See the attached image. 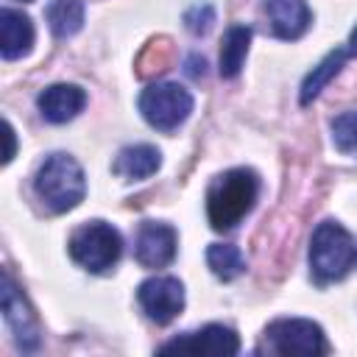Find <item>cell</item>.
<instances>
[{"label":"cell","mask_w":357,"mask_h":357,"mask_svg":"<svg viewBox=\"0 0 357 357\" xmlns=\"http://www.w3.org/2000/svg\"><path fill=\"white\" fill-rule=\"evenodd\" d=\"M332 139L343 153L357 151V112H346L332 120Z\"/></svg>","instance_id":"ffe728a7"},{"label":"cell","mask_w":357,"mask_h":357,"mask_svg":"<svg viewBox=\"0 0 357 357\" xmlns=\"http://www.w3.org/2000/svg\"><path fill=\"white\" fill-rule=\"evenodd\" d=\"M346 59H349V50H346V47H337V50L326 53L318 67H312V73H310V75L304 78V84H301V103H304V106L321 95V89L340 73V67H343Z\"/></svg>","instance_id":"2e32d148"},{"label":"cell","mask_w":357,"mask_h":357,"mask_svg":"<svg viewBox=\"0 0 357 357\" xmlns=\"http://www.w3.org/2000/svg\"><path fill=\"white\" fill-rule=\"evenodd\" d=\"M33 45V22L14 8L0 11V53L3 59H20Z\"/></svg>","instance_id":"4fadbf2b"},{"label":"cell","mask_w":357,"mask_h":357,"mask_svg":"<svg viewBox=\"0 0 357 357\" xmlns=\"http://www.w3.org/2000/svg\"><path fill=\"white\" fill-rule=\"evenodd\" d=\"M176 229L167 223H156V220H145L137 231V243H134V254L137 262L142 268H165L173 262L176 257Z\"/></svg>","instance_id":"30bf717a"},{"label":"cell","mask_w":357,"mask_h":357,"mask_svg":"<svg viewBox=\"0 0 357 357\" xmlns=\"http://www.w3.org/2000/svg\"><path fill=\"white\" fill-rule=\"evenodd\" d=\"M67 248H70V257L81 268H86L89 273H103L117 265V259L123 254V240L114 226H109L103 220H92V223L78 226L70 234Z\"/></svg>","instance_id":"277c9868"},{"label":"cell","mask_w":357,"mask_h":357,"mask_svg":"<svg viewBox=\"0 0 357 357\" xmlns=\"http://www.w3.org/2000/svg\"><path fill=\"white\" fill-rule=\"evenodd\" d=\"M36 195L53 209V212H70L75 209L86 195V178L81 165L70 153H53L45 159V165L36 173Z\"/></svg>","instance_id":"7a4b0ae2"},{"label":"cell","mask_w":357,"mask_h":357,"mask_svg":"<svg viewBox=\"0 0 357 357\" xmlns=\"http://www.w3.org/2000/svg\"><path fill=\"white\" fill-rule=\"evenodd\" d=\"M22 3H28V0H22Z\"/></svg>","instance_id":"cb8c5ba5"},{"label":"cell","mask_w":357,"mask_h":357,"mask_svg":"<svg viewBox=\"0 0 357 357\" xmlns=\"http://www.w3.org/2000/svg\"><path fill=\"white\" fill-rule=\"evenodd\" d=\"M248 45H251V28L248 25H231L223 36L220 45V75L223 78H234L243 70V61L248 56Z\"/></svg>","instance_id":"9a60e30c"},{"label":"cell","mask_w":357,"mask_h":357,"mask_svg":"<svg viewBox=\"0 0 357 357\" xmlns=\"http://www.w3.org/2000/svg\"><path fill=\"white\" fill-rule=\"evenodd\" d=\"M357 259V245L351 240V234L335 223V220H324L318 223V229L312 231L310 240V268L312 276L326 284V282H337L343 279L351 265Z\"/></svg>","instance_id":"3957f363"},{"label":"cell","mask_w":357,"mask_h":357,"mask_svg":"<svg viewBox=\"0 0 357 357\" xmlns=\"http://www.w3.org/2000/svg\"><path fill=\"white\" fill-rule=\"evenodd\" d=\"M265 349L282 357H312L326 351L324 329L307 318H279L265 329Z\"/></svg>","instance_id":"8992f818"},{"label":"cell","mask_w":357,"mask_h":357,"mask_svg":"<svg viewBox=\"0 0 357 357\" xmlns=\"http://www.w3.org/2000/svg\"><path fill=\"white\" fill-rule=\"evenodd\" d=\"M262 11L279 39H298L312 22L307 0H265Z\"/></svg>","instance_id":"8fae6325"},{"label":"cell","mask_w":357,"mask_h":357,"mask_svg":"<svg viewBox=\"0 0 357 357\" xmlns=\"http://www.w3.org/2000/svg\"><path fill=\"white\" fill-rule=\"evenodd\" d=\"M192 112V95L178 84H151L139 95V114L156 131H176Z\"/></svg>","instance_id":"5b68a950"},{"label":"cell","mask_w":357,"mask_h":357,"mask_svg":"<svg viewBox=\"0 0 357 357\" xmlns=\"http://www.w3.org/2000/svg\"><path fill=\"white\" fill-rule=\"evenodd\" d=\"M47 25L56 36L67 39L84 25V0H53L47 6Z\"/></svg>","instance_id":"e0dca14e"},{"label":"cell","mask_w":357,"mask_h":357,"mask_svg":"<svg viewBox=\"0 0 357 357\" xmlns=\"http://www.w3.org/2000/svg\"><path fill=\"white\" fill-rule=\"evenodd\" d=\"M349 56H357V25H354V31H351V36H349Z\"/></svg>","instance_id":"603a6c76"},{"label":"cell","mask_w":357,"mask_h":357,"mask_svg":"<svg viewBox=\"0 0 357 357\" xmlns=\"http://www.w3.org/2000/svg\"><path fill=\"white\" fill-rule=\"evenodd\" d=\"M36 106L45 120L50 123H67L86 106V92L75 84H53L45 86L36 98Z\"/></svg>","instance_id":"7c38bea8"},{"label":"cell","mask_w":357,"mask_h":357,"mask_svg":"<svg viewBox=\"0 0 357 357\" xmlns=\"http://www.w3.org/2000/svg\"><path fill=\"white\" fill-rule=\"evenodd\" d=\"M184 22H187V28L192 33H206L212 28V22H215V8L209 3H198L184 14Z\"/></svg>","instance_id":"44dd1931"},{"label":"cell","mask_w":357,"mask_h":357,"mask_svg":"<svg viewBox=\"0 0 357 357\" xmlns=\"http://www.w3.org/2000/svg\"><path fill=\"white\" fill-rule=\"evenodd\" d=\"M6 153H3V165H8L11 159H14V148H17V139H14V128H11V123L6 120Z\"/></svg>","instance_id":"7402d4cb"},{"label":"cell","mask_w":357,"mask_h":357,"mask_svg":"<svg viewBox=\"0 0 357 357\" xmlns=\"http://www.w3.org/2000/svg\"><path fill=\"white\" fill-rule=\"evenodd\" d=\"M137 301L142 312L156 324H170L184 310V284L173 276L145 279L137 290Z\"/></svg>","instance_id":"52a82bcc"},{"label":"cell","mask_w":357,"mask_h":357,"mask_svg":"<svg viewBox=\"0 0 357 357\" xmlns=\"http://www.w3.org/2000/svg\"><path fill=\"white\" fill-rule=\"evenodd\" d=\"M259 192V178L248 167H234L220 173L206 190V215L212 229H234L251 209Z\"/></svg>","instance_id":"6da1fadb"},{"label":"cell","mask_w":357,"mask_h":357,"mask_svg":"<svg viewBox=\"0 0 357 357\" xmlns=\"http://www.w3.org/2000/svg\"><path fill=\"white\" fill-rule=\"evenodd\" d=\"M0 304H3V318L6 324L11 326L14 332V340L22 351H33L39 349V324H36V315L31 312L25 296L17 290V284L11 282L8 273H3V284H0Z\"/></svg>","instance_id":"ba28073f"},{"label":"cell","mask_w":357,"mask_h":357,"mask_svg":"<svg viewBox=\"0 0 357 357\" xmlns=\"http://www.w3.org/2000/svg\"><path fill=\"white\" fill-rule=\"evenodd\" d=\"M170 56H173L170 42H167V39H156V42H151V45L142 50V56H139V61H137V73H139L142 78L159 75V73H165V70L170 67Z\"/></svg>","instance_id":"d6986e66"},{"label":"cell","mask_w":357,"mask_h":357,"mask_svg":"<svg viewBox=\"0 0 357 357\" xmlns=\"http://www.w3.org/2000/svg\"><path fill=\"white\" fill-rule=\"evenodd\" d=\"M159 351H181V354H212V357H229L240 351V337L234 329L223 324H209L198 332H187L181 337H173Z\"/></svg>","instance_id":"9c48e42d"},{"label":"cell","mask_w":357,"mask_h":357,"mask_svg":"<svg viewBox=\"0 0 357 357\" xmlns=\"http://www.w3.org/2000/svg\"><path fill=\"white\" fill-rule=\"evenodd\" d=\"M162 165V153L153 145H131L123 148L112 165V170L117 176H123L126 181H142L148 176H153Z\"/></svg>","instance_id":"5bb4252c"},{"label":"cell","mask_w":357,"mask_h":357,"mask_svg":"<svg viewBox=\"0 0 357 357\" xmlns=\"http://www.w3.org/2000/svg\"><path fill=\"white\" fill-rule=\"evenodd\" d=\"M206 265L212 268V273L223 282L229 279H237L243 271H245V259H243V251L231 243H212L206 248Z\"/></svg>","instance_id":"ac0fdd59"}]
</instances>
